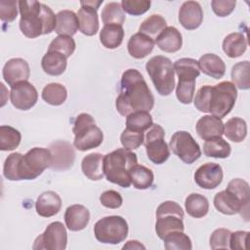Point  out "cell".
<instances>
[{
	"label": "cell",
	"mask_w": 250,
	"mask_h": 250,
	"mask_svg": "<svg viewBox=\"0 0 250 250\" xmlns=\"http://www.w3.org/2000/svg\"><path fill=\"white\" fill-rule=\"evenodd\" d=\"M247 48V39L240 32H233L227 35L223 41V51L229 58L242 56Z\"/></svg>",
	"instance_id": "f1b7e54d"
},
{
	"label": "cell",
	"mask_w": 250,
	"mask_h": 250,
	"mask_svg": "<svg viewBox=\"0 0 250 250\" xmlns=\"http://www.w3.org/2000/svg\"><path fill=\"white\" fill-rule=\"evenodd\" d=\"M195 91V80H187V79H179L177 88H176V96L179 102L185 104H188L192 102Z\"/></svg>",
	"instance_id": "ee69618b"
},
{
	"label": "cell",
	"mask_w": 250,
	"mask_h": 250,
	"mask_svg": "<svg viewBox=\"0 0 250 250\" xmlns=\"http://www.w3.org/2000/svg\"><path fill=\"white\" fill-rule=\"evenodd\" d=\"M225 136L233 143L242 142L247 135V124L240 117H232L224 124Z\"/></svg>",
	"instance_id": "e575fe53"
},
{
	"label": "cell",
	"mask_w": 250,
	"mask_h": 250,
	"mask_svg": "<svg viewBox=\"0 0 250 250\" xmlns=\"http://www.w3.org/2000/svg\"><path fill=\"white\" fill-rule=\"evenodd\" d=\"M90 220L89 210L81 204H73L66 208L64 213V222L67 229L71 231L84 229Z\"/></svg>",
	"instance_id": "ffe728a7"
},
{
	"label": "cell",
	"mask_w": 250,
	"mask_h": 250,
	"mask_svg": "<svg viewBox=\"0 0 250 250\" xmlns=\"http://www.w3.org/2000/svg\"><path fill=\"white\" fill-rule=\"evenodd\" d=\"M236 5L234 0H213L211 7L218 17H227L232 13Z\"/></svg>",
	"instance_id": "f5cc1de1"
},
{
	"label": "cell",
	"mask_w": 250,
	"mask_h": 250,
	"mask_svg": "<svg viewBox=\"0 0 250 250\" xmlns=\"http://www.w3.org/2000/svg\"><path fill=\"white\" fill-rule=\"evenodd\" d=\"M128 224L121 216H106L94 226V234L98 241L104 244H118L128 234Z\"/></svg>",
	"instance_id": "9c48e42d"
},
{
	"label": "cell",
	"mask_w": 250,
	"mask_h": 250,
	"mask_svg": "<svg viewBox=\"0 0 250 250\" xmlns=\"http://www.w3.org/2000/svg\"><path fill=\"white\" fill-rule=\"evenodd\" d=\"M223 180V169L220 164L208 162L200 167L194 173L196 185L204 189L216 188Z\"/></svg>",
	"instance_id": "e0dca14e"
},
{
	"label": "cell",
	"mask_w": 250,
	"mask_h": 250,
	"mask_svg": "<svg viewBox=\"0 0 250 250\" xmlns=\"http://www.w3.org/2000/svg\"><path fill=\"white\" fill-rule=\"evenodd\" d=\"M162 240L167 250H190L192 248L190 238L183 231H172Z\"/></svg>",
	"instance_id": "b9f144b4"
},
{
	"label": "cell",
	"mask_w": 250,
	"mask_h": 250,
	"mask_svg": "<svg viewBox=\"0 0 250 250\" xmlns=\"http://www.w3.org/2000/svg\"><path fill=\"white\" fill-rule=\"evenodd\" d=\"M158 48L166 53H175L182 48L183 38L181 32L174 26H167L154 41Z\"/></svg>",
	"instance_id": "cb8c5ba5"
},
{
	"label": "cell",
	"mask_w": 250,
	"mask_h": 250,
	"mask_svg": "<svg viewBox=\"0 0 250 250\" xmlns=\"http://www.w3.org/2000/svg\"><path fill=\"white\" fill-rule=\"evenodd\" d=\"M167 27L165 19L160 15H151L146 18L140 25L139 32L147 35L155 40L156 37Z\"/></svg>",
	"instance_id": "d590c367"
},
{
	"label": "cell",
	"mask_w": 250,
	"mask_h": 250,
	"mask_svg": "<svg viewBox=\"0 0 250 250\" xmlns=\"http://www.w3.org/2000/svg\"><path fill=\"white\" fill-rule=\"evenodd\" d=\"M124 38V29L122 25L106 24L100 31L101 43L107 49H116Z\"/></svg>",
	"instance_id": "f546056e"
},
{
	"label": "cell",
	"mask_w": 250,
	"mask_h": 250,
	"mask_svg": "<svg viewBox=\"0 0 250 250\" xmlns=\"http://www.w3.org/2000/svg\"><path fill=\"white\" fill-rule=\"evenodd\" d=\"M164 137L165 131L158 124H152L146 135L144 143L146 146V155L154 164H162L170 156L169 146L165 143Z\"/></svg>",
	"instance_id": "30bf717a"
},
{
	"label": "cell",
	"mask_w": 250,
	"mask_h": 250,
	"mask_svg": "<svg viewBox=\"0 0 250 250\" xmlns=\"http://www.w3.org/2000/svg\"><path fill=\"white\" fill-rule=\"evenodd\" d=\"M66 58L58 52L48 51L41 60V66L45 73L52 76L62 74L66 68Z\"/></svg>",
	"instance_id": "83f0119b"
},
{
	"label": "cell",
	"mask_w": 250,
	"mask_h": 250,
	"mask_svg": "<svg viewBox=\"0 0 250 250\" xmlns=\"http://www.w3.org/2000/svg\"><path fill=\"white\" fill-rule=\"evenodd\" d=\"M187 213L196 219L202 218L207 215L209 211L208 199L200 193H190L185 201Z\"/></svg>",
	"instance_id": "d6a6232c"
},
{
	"label": "cell",
	"mask_w": 250,
	"mask_h": 250,
	"mask_svg": "<svg viewBox=\"0 0 250 250\" xmlns=\"http://www.w3.org/2000/svg\"><path fill=\"white\" fill-rule=\"evenodd\" d=\"M229 236L230 231L227 229H217L210 236V247L211 249H228L229 248Z\"/></svg>",
	"instance_id": "681fc988"
},
{
	"label": "cell",
	"mask_w": 250,
	"mask_h": 250,
	"mask_svg": "<svg viewBox=\"0 0 250 250\" xmlns=\"http://www.w3.org/2000/svg\"><path fill=\"white\" fill-rule=\"evenodd\" d=\"M73 146L80 151L100 146L104 140L103 131L96 125L92 115L80 113L73 124Z\"/></svg>",
	"instance_id": "5b68a950"
},
{
	"label": "cell",
	"mask_w": 250,
	"mask_h": 250,
	"mask_svg": "<svg viewBox=\"0 0 250 250\" xmlns=\"http://www.w3.org/2000/svg\"><path fill=\"white\" fill-rule=\"evenodd\" d=\"M155 231L160 239H163L172 231H184V210L175 201L162 202L156 209Z\"/></svg>",
	"instance_id": "52a82bcc"
},
{
	"label": "cell",
	"mask_w": 250,
	"mask_h": 250,
	"mask_svg": "<svg viewBox=\"0 0 250 250\" xmlns=\"http://www.w3.org/2000/svg\"><path fill=\"white\" fill-rule=\"evenodd\" d=\"M203 21V11L196 1H186L179 11V21L188 30H193L200 26Z\"/></svg>",
	"instance_id": "d6986e66"
},
{
	"label": "cell",
	"mask_w": 250,
	"mask_h": 250,
	"mask_svg": "<svg viewBox=\"0 0 250 250\" xmlns=\"http://www.w3.org/2000/svg\"><path fill=\"white\" fill-rule=\"evenodd\" d=\"M79 28L77 14L70 10L60 11L56 15L55 32L59 35L72 36Z\"/></svg>",
	"instance_id": "484cf974"
},
{
	"label": "cell",
	"mask_w": 250,
	"mask_h": 250,
	"mask_svg": "<svg viewBox=\"0 0 250 250\" xmlns=\"http://www.w3.org/2000/svg\"><path fill=\"white\" fill-rule=\"evenodd\" d=\"M21 133L8 125L0 126V149L3 151L17 148L21 143Z\"/></svg>",
	"instance_id": "ab89813d"
},
{
	"label": "cell",
	"mask_w": 250,
	"mask_h": 250,
	"mask_svg": "<svg viewBox=\"0 0 250 250\" xmlns=\"http://www.w3.org/2000/svg\"><path fill=\"white\" fill-rule=\"evenodd\" d=\"M10 99L12 104L20 110H28L35 105L38 93L28 81H21L11 87Z\"/></svg>",
	"instance_id": "9a60e30c"
},
{
	"label": "cell",
	"mask_w": 250,
	"mask_h": 250,
	"mask_svg": "<svg viewBox=\"0 0 250 250\" xmlns=\"http://www.w3.org/2000/svg\"><path fill=\"white\" fill-rule=\"evenodd\" d=\"M122 249H146V247L138 240H129Z\"/></svg>",
	"instance_id": "11a10c76"
},
{
	"label": "cell",
	"mask_w": 250,
	"mask_h": 250,
	"mask_svg": "<svg viewBox=\"0 0 250 250\" xmlns=\"http://www.w3.org/2000/svg\"><path fill=\"white\" fill-rule=\"evenodd\" d=\"M125 13L121 7V3L108 2L102 11V21L106 24L122 25L125 21Z\"/></svg>",
	"instance_id": "74e56055"
},
{
	"label": "cell",
	"mask_w": 250,
	"mask_h": 250,
	"mask_svg": "<svg viewBox=\"0 0 250 250\" xmlns=\"http://www.w3.org/2000/svg\"><path fill=\"white\" fill-rule=\"evenodd\" d=\"M30 75L28 62L21 58H14L9 60L3 67V78L9 86L27 81Z\"/></svg>",
	"instance_id": "ac0fdd59"
},
{
	"label": "cell",
	"mask_w": 250,
	"mask_h": 250,
	"mask_svg": "<svg viewBox=\"0 0 250 250\" xmlns=\"http://www.w3.org/2000/svg\"><path fill=\"white\" fill-rule=\"evenodd\" d=\"M152 124V116L148 111H135L126 116V128L133 131L145 132L148 130Z\"/></svg>",
	"instance_id": "f35d334b"
},
{
	"label": "cell",
	"mask_w": 250,
	"mask_h": 250,
	"mask_svg": "<svg viewBox=\"0 0 250 250\" xmlns=\"http://www.w3.org/2000/svg\"><path fill=\"white\" fill-rule=\"evenodd\" d=\"M120 142L124 148L133 150L141 146L145 142L144 132H137L128 128L124 129L120 136Z\"/></svg>",
	"instance_id": "f6af8a7d"
},
{
	"label": "cell",
	"mask_w": 250,
	"mask_h": 250,
	"mask_svg": "<svg viewBox=\"0 0 250 250\" xmlns=\"http://www.w3.org/2000/svg\"><path fill=\"white\" fill-rule=\"evenodd\" d=\"M250 63L248 61H243L235 63L231 68V80L241 90L250 88Z\"/></svg>",
	"instance_id": "60d3db41"
},
{
	"label": "cell",
	"mask_w": 250,
	"mask_h": 250,
	"mask_svg": "<svg viewBox=\"0 0 250 250\" xmlns=\"http://www.w3.org/2000/svg\"><path fill=\"white\" fill-rule=\"evenodd\" d=\"M249 232L244 230H237L234 232H230L229 236V248L232 250H241L246 249V240Z\"/></svg>",
	"instance_id": "db71d44e"
},
{
	"label": "cell",
	"mask_w": 250,
	"mask_h": 250,
	"mask_svg": "<svg viewBox=\"0 0 250 250\" xmlns=\"http://www.w3.org/2000/svg\"><path fill=\"white\" fill-rule=\"evenodd\" d=\"M129 178L134 188L137 189H146L151 187L154 180V175L151 169L144 165L136 164L131 168Z\"/></svg>",
	"instance_id": "4dcf8cb0"
},
{
	"label": "cell",
	"mask_w": 250,
	"mask_h": 250,
	"mask_svg": "<svg viewBox=\"0 0 250 250\" xmlns=\"http://www.w3.org/2000/svg\"><path fill=\"white\" fill-rule=\"evenodd\" d=\"M138 164L137 154L126 148H117L104 157V173L106 180L122 188H129V172Z\"/></svg>",
	"instance_id": "277c9868"
},
{
	"label": "cell",
	"mask_w": 250,
	"mask_h": 250,
	"mask_svg": "<svg viewBox=\"0 0 250 250\" xmlns=\"http://www.w3.org/2000/svg\"><path fill=\"white\" fill-rule=\"evenodd\" d=\"M100 201H101L102 205H104L106 208L117 209L122 205L123 199L119 192L109 189V190L104 191L100 195Z\"/></svg>",
	"instance_id": "816d5d0a"
},
{
	"label": "cell",
	"mask_w": 250,
	"mask_h": 250,
	"mask_svg": "<svg viewBox=\"0 0 250 250\" xmlns=\"http://www.w3.org/2000/svg\"><path fill=\"white\" fill-rule=\"evenodd\" d=\"M146 69L159 95L168 96L172 93L175 87V71L169 58L152 57L146 62Z\"/></svg>",
	"instance_id": "8992f818"
},
{
	"label": "cell",
	"mask_w": 250,
	"mask_h": 250,
	"mask_svg": "<svg viewBox=\"0 0 250 250\" xmlns=\"http://www.w3.org/2000/svg\"><path fill=\"white\" fill-rule=\"evenodd\" d=\"M198 64L200 70L204 74L214 79L222 78L226 72V64L224 61L215 54L203 55L200 57Z\"/></svg>",
	"instance_id": "4316f807"
},
{
	"label": "cell",
	"mask_w": 250,
	"mask_h": 250,
	"mask_svg": "<svg viewBox=\"0 0 250 250\" xmlns=\"http://www.w3.org/2000/svg\"><path fill=\"white\" fill-rule=\"evenodd\" d=\"M42 99L51 105H61L67 98L66 88L60 83H49L42 90Z\"/></svg>",
	"instance_id": "8d00e7d4"
},
{
	"label": "cell",
	"mask_w": 250,
	"mask_h": 250,
	"mask_svg": "<svg viewBox=\"0 0 250 250\" xmlns=\"http://www.w3.org/2000/svg\"><path fill=\"white\" fill-rule=\"evenodd\" d=\"M103 3L100 1H81V8L77 12V18L79 21V30L87 36L95 35L99 30V17L98 9Z\"/></svg>",
	"instance_id": "4fadbf2b"
},
{
	"label": "cell",
	"mask_w": 250,
	"mask_h": 250,
	"mask_svg": "<svg viewBox=\"0 0 250 250\" xmlns=\"http://www.w3.org/2000/svg\"><path fill=\"white\" fill-rule=\"evenodd\" d=\"M67 243L65 227L61 222H53L42 234L36 237L32 248L34 250H64Z\"/></svg>",
	"instance_id": "7c38bea8"
},
{
	"label": "cell",
	"mask_w": 250,
	"mask_h": 250,
	"mask_svg": "<svg viewBox=\"0 0 250 250\" xmlns=\"http://www.w3.org/2000/svg\"><path fill=\"white\" fill-rule=\"evenodd\" d=\"M20 29L27 38H36L55 30L56 15L50 7L35 0L19 1Z\"/></svg>",
	"instance_id": "3957f363"
},
{
	"label": "cell",
	"mask_w": 250,
	"mask_h": 250,
	"mask_svg": "<svg viewBox=\"0 0 250 250\" xmlns=\"http://www.w3.org/2000/svg\"><path fill=\"white\" fill-rule=\"evenodd\" d=\"M230 151L231 147L229 144L222 137L207 140L203 145V152L207 157L227 158L229 156Z\"/></svg>",
	"instance_id": "836d02e7"
},
{
	"label": "cell",
	"mask_w": 250,
	"mask_h": 250,
	"mask_svg": "<svg viewBox=\"0 0 250 250\" xmlns=\"http://www.w3.org/2000/svg\"><path fill=\"white\" fill-rule=\"evenodd\" d=\"M75 47V41L71 36L59 35L52 40V42L49 45L48 51H55L61 53L67 59L73 54Z\"/></svg>",
	"instance_id": "7bdbcfd3"
},
{
	"label": "cell",
	"mask_w": 250,
	"mask_h": 250,
	"mask_svg": "<svg viewBox=\"0 0 250 250\" xmlns=\"http://www.w3.org/2000/svg\"><path fill=\"white\" fill-rule=\"evenodd\" d=\"M49 149L52 154L50 168L62 171L72 167L75 159V151L71 144L66 141H56L50 145Z\"/></svg>",
	"instance_id": "2e32d148"
},
{
	"label": "cell",
	"mask_w": 250,
	"mask_h": 250,
	"mask_svg": "<svg viewBox=\"0 0 250 250\" xmlns=\"http://www.w3.org/2000/svg\"><path fill=\"white\" fill-rule=\"evenodd\" d=\"M196 132L204 140H210L216 137H222L224 134V123L221 118L214 115H204L196 123Z\"/></svg>",
	"instance_id": "7402d4cb"
},
{
	"label": "cell",
	"mask_w": 250,
	"mask_h": 250,
	"mask_svg": "<svg viewBox=\"0 0 250 250\" xmlns=\"http://www.w3.org/2000/svg\"><path fill=\"white\" fill-rule=\"evenodd\" d=\"M52 154L49 148L33 147L21 155L18 165V175L21 180H34L51 166Z\"/></svg>",
	"instance_id": "ba28073f"
},
{
	"label": "cell",
	"mask_w": 250,
	"mask_h": 250,
	"mask_svg": "<svg viewBox=\"0 0 250 250\" xmlns=\"http://www.w3.org/2000/svg\"><path fill=\"white\" fill-rule=\"evenodd\" d=\"M172 151L185 163L191 164L201 156L199 145L187 131L175 132L169 143Z\"/></svg>",
	"instance_id": "8fae6325"
},
{
	"label": "cell",
	"mask_w": 250,
	"mask_h": 250,
	"mask_svg": "<svg viewBox=\"0 0 250 250\" xmlns=\"http://www.w3.org/2000/svg\"><path fill=\"white\" fill-rule=\"evenodd\" d=\"M21 155L22 154L20 152H14L8 155V157L5 159L3 165V175L7 180L20 181L18 175V165Z\"/></svg>",
	"instance_id": "7dc6e473"
},
{
	"label": "cell",
	"mask_w": 250,
	"mask_h": 250,
	"mask_svg": "<svg viewBox=\"0 0 250 250\" xmlns=\"http://www.w3.org/2000/svg\"><path fill=\"white\" fill-rule=\"evenodd\" d=\"M61 208L62 199L60 195L53 190L42 192L35 202V209L37 214L44 218L55 216L59 213Z\"/></svg>",
	"instance_id": "44dd1931"
},
{
	"label": "cell",
	"mask_w": 250,
	"mask_h": 250,
	"mask_svg": "<svg viewBox=\"0 0 250 250\" xmlns=\"http://www.w3.org/2000/svg\"><path fill=\"white\" fill-rule=\"evenodd\" d=\"M236 98L235 85L223 81L214 86L204 85L199 88L194 98V106L201 112H209L222 119L231 111Z\"/></svg>",
	"instance_id": "7a4b0ae2"
},
{
	"label": "cell",
	"mask_w": 250,
	"mask_h": 250,
	"mask_svg": "<svg viewBox=\"0 0 250 250\" xmlns=\"http://www.w3.org/2000/svg\"><path fill=\"white\" fill-rule=\"evenodd\" d=\"M227 189L232 191L243 202L244 205L249 206L250 202V188L246 181L242 179H232L227 187Z\"/></svg>",
	"instance_id": "bcb514c9"
},
{
	"label": "cell",
	"mask_w": 250,
	"mask_h": 250,
	"mask_svg": "<svg viewBox=\"0 0 250 250\" xmlns=\"http://www.w3.org/2000/svg\"><path fill=\"white\" fill-rule=\"evenodd\" d=\"M149 0H123L121 7L123 11L132 16H141L149 10Z\"/></svg>",
	"instance_id": "c3c4849f"
},
{
	"label": "cell",
	"mask_w": 250,
	"mask_h": 250,
	"mask_svg": "<svg viewBox=\"0 0 250 250\" xmlns=\"http://www.w3.org/2000/svg\"><path fill=\"white\" fill-rule=\"evenodd\" d=\"M215 208L225 215H234L240 213L246 221L249 219V206L243 204V202L229 189L222 190L214 196Z\"/></svg>",
	"instance_id": "5bb4252c"
},
{
	"label": "cell",
	"mask_w": 250,
	"mask_h": 250,
	"mask_svg": "<svg viewBox=\"0 0 250 250\" xmlns=\"http://www.w3.org/2000/svg\"><path fill=\"white\" fill-rule=\"evenodd\" d=\"M173 67L179 79L196 80V78L200 74L198 61L194 59L182 58L180 60H177L174 62Z\"/></svg>",
	"instance_id": "1f68e13d"
},
{
	"label": "cell",
	"mask_w": 250,
	"mask_h": 250,
	"mask_svg": "<svg viewBox=\"0 0 250 250\" xmlns=\"http://www.w3.org/2000/svg\"><path fill=\"white\" fill-rule=\"evenodd\" d=\"M19 2L14 0H1L0 1V19L5 22H12L18 17Z\"/></svg>",
	"instance_id": "f907efd6"
},
{
	"label": "cell",
	"mask_w": 250,
	"mask_h": 250,
	"mask_svg": "<svg viewBox=\"0 0 250 250\" xmlns=\"http://www.w3.org/2000/svg\"><path fill=\"white\" fill-rule=\"evenodd\" d=\"M116 109L128 116L135 111H149L154 105V97L144 76L137 69L125 70L121 77V92L116 99Z\"/></svg>",
	"instance_id": "6da1fadb"
},
{
	"label": "cell",
	"mask_w": 250,
	"mask_h": 250,
	"mask_svg": "<svg viewBox=\"0 0 250 250\" xmlns=\"http://www.w3.org/2000/svg\"><path fill=\"white\" fill-rule=\"evenodd\" d=\"M154 40L141 32L133 34L127 44L128 53L135 59H144L149 55L154 48Z\"/></svg>",
	"instance_id": "603a6c76"
},
{
	"label": "cell",
	"mask_w": 250,
	"mask_h": 250,
	"mask_svg": "<svg viewBox=\"0 0 250 250\" xmlns=\"http://www.w3.org/2000/svg\"><path fill=\"white\" fill-rule=\"evenodd\" d=\"M104 155L99 152L87 154L81 162V169L83 174L92 181L102 180L104 173Z\"/></svg>",
	"instance_id": "d4e9b609"
}]
</instances>
